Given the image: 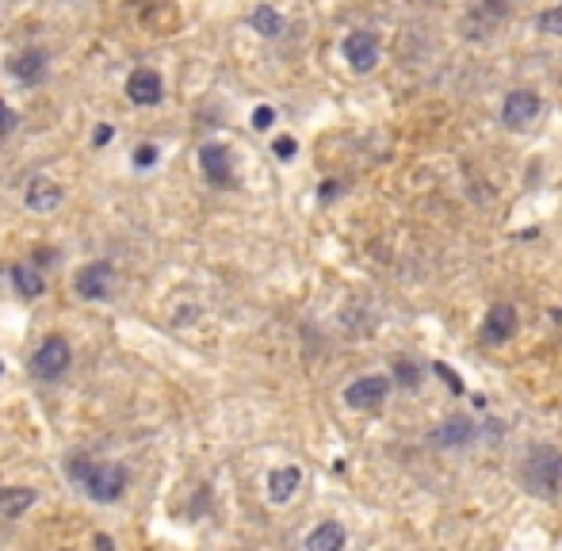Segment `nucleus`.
Returning <instances> with one entry per match:
<instances>
[{
	"mask_svg": "<svg viewBox=\"0 0 562 551\" xmlns=\"http://www.w3.org/2000/svg\"><path fill=\"white\" fill-rule=\"evenodd\" d=\"M69 479H73L92 501H100V506H111V501H119L123 490H126V482H131L126 467H119V463L80 460V456L69 463Z\"/></svg>",
	"mask_w": 562,
	"mask_h": 551,
	"instance_id": "1",
	"label": "nucleus"
},
{
	"mask_svg": "<svg viewBox=\"0 0 562 551\" xmlns=\"http://www.w3.org/2000/svg\"><path fill=\"white\" fill-rule=\"evenodd\" d=\"M521 482L528 494L536 498H555L562 490V452L551 448V444H539L524 456V467H521Z\"/></svg>",
	"mask_w": 562,
	"mask_h": 551,
	"instance_id": "2",
	"label": "nucleus"
},
{
	"mask_svg": "<svg viewBox=\"0 0 562 551\" xmlns=\"http://www.w3.org/2000/svg\"><path fill=\"white\" fill-rule=\"evenodd\" d=\"M73 360V349L66 337H46V341L35 349V356H31V376L35 379H58V376H66V368Z\"/></svg>",
	"mask_w": 562,
	"mask_h": 551,
	"instance_id": "3",
	"label": "nucleus"
},
{
	"mask_svg": "<svg viewBox=\"0 0 562 551\" xmlns=\"http://www.w3.org/2000/svg\"><path fill=\"white\" fill-rule=\"evenodd\" d=\"M391 395V379L387 376H364L356 383L345 387V402L352 410H379Z\"/></svg>",
	"mask_w": 562,
	"mask_h": 551,
	"instance_id": "4",
	"label": "nucleus"
},
{
	"mask_svg": "<svg viewBox=\"0 0 562 551\" xmlns=\"http://www.w3.org/2000/svg\"><path fill=\"white\" fill-rule=\"evenodd\" d=\"M111 284H115V268L107 261H92L77 272V295L88 303H100L111 295Z\"/></svg>",
	"mask_w": 562,
	"mask_h": 551,
	"instance_id": "5",
	"label": "nucleus"
},
{
	"mask_svg": "<svg viewBox=\"0 0 562 551\" xmlns=\"http://www.w3.org/2000/svg\"><path fill=\"white\" fill-rule=\"evenodd\" d=\"M161 96H165V80H161L157 70L138 66L131 77H126V100H131V104L153 107V104H161Z\"/></svg>",
	"mask_w": 562,
	"mask_h": 551,
	"instance_id": "6",
	"label": "nucleus"
},
{
	"mask_svg": "<svg viewBox=\"0 0 562 551\" xmlns=\"http://www.w3.org/2000/svg\"><path fill=\"white\" fill-rule=\"evenodd\" d=\"M539 116V96L532 89H517L505 96V107H502V123L509 126V131H521V126H528Z\"/></svg>",
	"mask_w": 562,
	"mask_h": 551,
	"instance_id": "7",
	"label": "nucleus"
},
{
	"mask_svg": "<svg viewBox=\"0 0 562 551\" xmlns=\"http://www.w3.org/2000/svg\"><path fill=\"white\" fill-rule=\"evenodd\" d=\"M345 58L356 73H372L375 61H379V42H375L372 31H352L345 39Z\"/></svg>",
	"mask_w": 562,
	"mask_h": 551,
	"instance_id": "8",
	"label": "nucleus"
},
{
	"mask_svg": "<svg viewBox=\"0 0 562 551\" xmlns=\"http://www.w3.org/2000/svg\"><path fill=\"white\" fill-rule=\"evenodd\" d=\"M199 165H203V173H207V181H211V184H218V188H230L234 184V165H230V150H226V145H218V142L203 145V150H199Z\"/></svg>",
	"mask_w": 562,
	"mask_h": 551,
	"instance_id": "9",
	"label": "nucleus"
},
{
	"mask_svg": "<svg viewBox=\"0 0 562 551\" xmlns=\"http://www.w3.org/2000/svg\"><path fill=\"white\" fill-rule=\"evenodd\" d=\"M512 333H517V311H512L509 303L490 306L486 322H482V341H486V345H502V341H509Z\"/></svg>",
	"mask_w": 562,
	"mask_h": 551,
	"instance_id": "10",
	"label": "nucleus"
},
{
	"mask_svg": "<svg viewBox=\"0 0 562 551\" xmlns=\"http://www.w3.org/2000/svg\"><path fill=\"white\" fill-rule=\"evenodd\" d=\"M8 73L20 80V85H42L46 80V51H23L20 58L8 61Z\"/></svg>",
	"mask_w": 562,
	"mask_h": 551,
	"instance_id": "11",
	"label": "nucleus"
},
{
	"mask_svg": "<svg viewBox=\"0 0 562 551\" xmlns=\"http://www.w3.org/2000/svg\"><path fill=\"white\" fill-rule=\"evenodd\" d=\"M23 203L31 210H39V215H46V210H54L61 203V188L51 181V176H35V181L27 184V191H23Z\"/></svg>",
	"mask_w": 562,
	"mask_h": 551,
	"instance_id": "12",
	"label": "nucleus"
},
{
	"mask_svg": "<svg viewBox=\"0 0 562 551\" xmlns=\"http://www.w3.org/2000/svg\"><path fill=\"white\" fill-rule=\"evenodd\" d=\"M299 486H302V472H299V467H291V463H287V467H276V472L268 475V498L283 506V501L295 498Z\"/></svg>",
	"mask_w": 562,
	"mask_h": 551,
	"instance_id": "13",
	"label": "nucleus"
},
{
	"mask_svg": "<svg viewBox=\"0 0 562 551\" xmlns=\"http://www.w3.org/2000/svg\"><path fill=\"white\" fill-rule=\"evenodd\" d=\"M467 441H474V425L467 417H447L444 425L437 429V444H444V448H459Z\"/></svg>",
	"mask_w": 562,
	"mask_h": 551,
	"instance_id": "14",
	"label": "nucleus"
},
{
	"mask_svg": "<svg viewBox=\"0 0 562 551\" xmlns=\"http://www.w3.org/2000/svg\"><path fill=\"white\" fill-rule=\"evenodd\" d=\"M35 506V490L31 486H5L0 490V513L5 517H23V509Z\"/></svg>",
	"mask_w": 562,
	"mask_h": 551,
	"instance_id": "15",
	"label": "nucleus"
},
{
	"mask_svg": "<svg viewBox=\"0 0 562 551\" xmlns=\"http://www.w3.org/2000/svg\"><path fill=\"white\" fill-rule=\"evenodd\" d=\"M345 540H348L345 528L336 521H326L307 537V551H336V547H345Z\"/></svg>",
	"mask_w": 562,
	"mask_h": 551,
	"instance_id": "16",
	"label": "nucleus"
},
{
	"mask_svg": "<svg viewBox=\"0 0 562 551\" xmlns=\"http://www.w3.org/2000/svg\"><path fill=\"white\" fill-rule=\"evenodd\" d=\"M249 23H253V31H256V35H264V39H276V35H283V15H280L276 8H268V5L253 8Z\"/></svg>",
	"mask_w": 562,
	"mask_h": 551,
	"instance_id": "17",
	"label": "nucleus"
},
{
	"mask_svg": "<svg viewBox=\"0 0 562 551\" xmlns=\"http://www.w3.org/2000/svg\"><path fill=\"white\" fill-rule=\"evenodd\" d=\"M15 291H20L23 299H39L42 291H46V280H42V272L35 265H23V268H15Z\"/></svg>",
	"mask_w": 562,
	"mask_h": 551,
	"instance_id": "18",
	"label": "nucleus"
},
{
	"mask_svg": "<svg viewBox=\"0 0 562 551\" xmlns=\"http://www.w3.org/2000/svg\"><path fill=\"white\" fill-rule=\"evenodd\" d=\"M536 27L543 31V35H562V8H551V12H543Z\"/></svg>",
	"mask_w": 562,
	"mask_h": 551,
	"instance_id": "19",
	"label": "nucleus"
},
{
	"mask_svg": "<svg viewBox=\"0 0 562 551\" xmlns=\"http://www.w3.org/2000/svg\"><path fill=\"white\" fill-rule=\"evenodd\" d=\"M394 376H398V383H401V387H417V379H421V371H417L410 360H398V364H394Z\"/></svg>",
	"mask_w": 562,
	"mask_h": 551,
	"instance_id": "20",
	"label": "nucleus"
},
{
	"mask_svg": "<svg viewBox=\"0 0 562 551\" xmlns=\"http://www.w3.org/2000/svg\"><path fill=\"white\" fill-rule=\"evenodd\" d=\"M15 126H20V116H15V111L0 100V135H12Z\"/></svg>",
	"mask_w": 562,
	"mask_h": 551,
	"instance_id": "21",
	"label": "nucleus"
},
{
	"mask_svg": "<svg viewBox=\"0 0 562 551\" xmlns=\"http://www.w3.org/2000/svg\"><path fill=\"white\" fill-rule=\"evenodd\" d=\"M272 123H276V111H272L268 104H261V107L253 111V126H256V131H268Z\"/></svg>",
	"mask_w": 562,
	"mask_h": 551,
	"instance_id": "22",
	"label": "nucleus"
},
{
	"mask_svg": "<svg viewBox=\"0 0 562 551\" xmlns=\"http://www.w3.org/2000/svg\"><path fill=\"white\" fill-rule=\"evenodd\" d=\"M153 161H157V145H138V150H134V165L138 169H150Z\"/></svg>",
	"mask_w": 562,
	"mask_h": 551,
	"instance_id": "23",
	"label": "nucleus"
},
{
	"mask_svg": "<svg viewBox=\"0 0 562 551\" xmlns=\"http://www.w3.org/2000/svg\"><path fill=\"white\" fill-rule=\"evenodd\" d=\"M272 154H276L280 161H291V157H295V138H287V135H283V138H276V145H272Z\"/></svg>",
	"mask_w": 562,
	"mask_h": 551,
	"instance_id": "24",
	"label": "nucleus"
},
{
	"mask_svg": "<svg viewBox=\"0 0 562 551\" xmlns=\"http://www.w3.org/2000/svg\"><path fill=\"white\" fill-rule=\"evenodd\" d=\"M437 376H440V379H444L447 387H452V391H459V387H463V383H459V379L452 376V368H447V364H437Z\"/></svg>",
	"mask_w": 562,
	"mask_h": 551,
	"instance_id": "25",
	"label": "nucleus"
},
{
	"mask_svg": "<svg viewBox=\"0 0 562 551\" xmlns=\"http://www.w3.org/2000/svg\"><path fill=\"white\" fill-rule=\"evenodd\" d=\"M111 135H115L111 126H96V138H92V142H96V145H107V142H111Z\"/></svg>",
	"mask_w": 562,
	"mask_h": 551,
	"instance_id": "26",
	"label": "nucleus"
},
{
	"mask_svg": "<svg viewBox=\"0 0 562 551\" xmlns=\"http://www.w3.org/2000/svg\"><path fill=\"white\" fill-rule=\"evenodd\" d=\"M333 191H336V181H326V188H321V200H329Z\"/></svg>",
	"mask_w": 562,
	"mask_h": 551,
	"instance_id": "27",
	"label": "nucleus"
},
{
	"mask_svg": "<svg viewBox=\"0 0 562 551\" xmlns=\"http://www.w3.org/2000/svg\"><path fill=\"white\" fill-rule=\"evenodd\" d=\"M0 371H5V368H0Z\"/></svg>",
	"mask_w": 562,
	"mask_h": 551,
	"instance_id": "28",
	"label": "nucleus"
}]
</instances>
